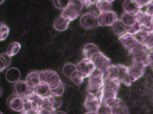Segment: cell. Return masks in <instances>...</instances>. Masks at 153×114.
Instances as JSON below:
<instances>
[{
    "instance_id": "6da1fadb",
    "label": "cell",
    "mask_w": 153,
    "mask_h": 114,
    "mask_svg": "<svg viewBox=\"0 0 153 114\" xmlns=\"http://www.w3.org/2000/svg\"><path fill=\"white\" fill-rule=\"evenodd\" d=\"M98 15L94 12H88L83 14L79 20L80 25L85 29L94 28L99 26L97 22Z\"/></svg>"
},
{
    "instance_id": "7a4b0ae2",
    "label": "cell",
    "mask_w": 153,
    "mask_h": 114,
    "mask_svg": "<svg viewBox=\"0 0 153 114\" xmlns=\"http://www.w3.org/2000/svg\"><path fill=\"white\" fill-rule=\"evenodd\" d=\"M7 104L13 110L20 112L25 109V100L23 97L14 93L8 97Z\"/></svg>"
},
{
    "instance_id": "3957f363",
    "label": "cell",
    "mask_w": 153,
    "mask_h": 114,
    "mask_svg": "<svg viewBox=\"0 0 153 114\" xmlns=\"http://www.w3.org/2000/svg\"><path fill=\"white\" fill-rule=\"evenodd\" d=\"M102 97L88 94L86 96L84 105L88 111L97 113L102 104Z\"/></svg>"
},
{
    "instance_id": "277c9868",
    "label": "cell",
    "mask_w": 153,
    "mask_h": 114,
    "mask_svg": "<svg viewBox=\"0 0 153 114\" xmlns=\"http://www.w3.org/2000/svg\"><path fill=\"white\" fill-rule=\"evenodd\" d=\"M118 40L128 51L134 48L143 45L142 43L139 42L134 36L127 32L120 36Z\"/></svg>"
},
{
    "instance_id": "5b68a950",
    "label": "cell",
    "mask_w": 153,
    "mask_h": 114,
    "mask_svg": "<svg viewBox=\"0 0 153 114\" xmlns=\"http://www.w3.org/2000/svg\"><path fill=\"white\" fill-rule=\"evenodd\" d=\"M118 20L117 14L113 11H109L99 14L97 22L99 26H112Z\"/></svg>"
},
{
    "instance_id": "8992f818",
    "label": "cell",
    "mask_w": 153,
    "mask_h": 114,
    "mask_svg": "<svg viewBox=\"0 0 153 114\" xmlns=\"http://www.w3.org/2000/svg\"><path fill=\"white\" fill-rule=\"evenodd\" d=\"M91 60L94 63L96 68L103 72L110 65H111L110 59H109L101 52L95 54L92 57Z\"/></svg>"
},
{
    "instance_id": "52a82bcc",
    "label": "cell",
    "mask_w": 153,
    "mask_h": 114,
    "mask_svg": "<svg viewBox=\"0 0 153 114\" xmlns=\"http://www.w3.org/2000/svg\"><path fill=\"white\" fill-rule=\"evenodd\" d=\"M14 88L15 93L23 98L27 97L29 95L35 91V88L30 87L26 81L23 80H19L17 82L15 83Z\"/></svg>"
},
{
    "instance_id": "ba28073f",
    "label": "cell",
    "mask_w": 153,
    "mask_h": 114,
    "mask_svg": "<svg viewBox=\"0 0 153 114\" xmlns=\"http://www.w3.org/2000/svg\"><path fill=\"white\" fill-rule=\"evenodd\" d=\"M76 66L77 69L83 75L84 78L88 77L96 69L92 61L87 58H83Z\"/></svg>"
},
{
    "instance_id": "9c48e42d",
    "label": "cell",
    "mask_w": 153,
    "mask_h": 114,
    "mask_svg": "<svg viewBox=\"0 0 153 114\" xmlns=\"http://www.w3.org/2000/svg\"><path fill=\"white\" fill-rule=\"evenodd\" d=\"M104 80V72L97 68L88 77V83L92 86L102 88Z\"/></svg>"
},
{
    "instance_id": "30bf717a",
    "label": "cell",
    "mask_w": 153,
    "mask_h": 114,
    "mask_svg": "<svg viewBox=\"0 0 153 114\" xmlns=\"http://www.w3.org/2000/svg\"><path fill=\"white\" fill-rule=\"evenodd\" d=\"M117 65L119 69L118 76V79L119 80V81L124 83L127 86H130L132 81H131L130 77L128 67L121 64H117Z\"/></svg>"
},
{
    "instance_id": "8fae6325",
    "label": "cell",
    "mask_w": 153,
    "mask_h": 114,
    "mask_svg": "<svg viewBox=\"0 0 153 114\" xmlns=\"http://www.w3.org/2000/svg\"><path fill=\"white\" fill-rule=\"evenodd\" d=\"M100 50L98 46L93 43H88L85 45L82 49V55L84 58L91 59L92 57Z\"/></svg>"
},
{
    "instance_id": "7c38bea8",
    "label": "cell",
    "mask_w": 153,
    "mask_h": 114,
    "mask_svg": "<svg viewBox=\"0 0 153 114\" xmlns=\"http://www.w3.org/2000/svg\"><path fill=\"white\" fill-rule=\"evenodd\" d=\"M70 22L71 21L69 20L60 15L54 20L53 27L55 30L62 31L68 28Z\"/></svg>"
},
{
    "instance_id": "4fadbf2b",
    "label": "cell",
    "mask_w": 153,
    "mask_h": 114,
    "mask_svg": "<svg viewBox=\"0 0 153 114\" xmlns=\"http://www.w3.org/2000/svg\"><path fill=\"white\" fill-rule=\"evenodd\" d=\"M21 76L20 70L17 68L13 67L8 69L5 73V78L10 83L17 82Z\"/></svg>"
},
{
    "instance_id": "5bb4252c",
    "label": "cell",
    "mask_w": 153,
    "mask_h": 114,
    "mask_svg": "<svg viewBox=\"0 0 153 114\" xmlns=\"http://www.w3.org/2000/svg\"><path fill=\"white\" fill-rule=\"evenodd\" d=\"M84 4L81 0H70L67 8L74 14L78 17L82 11Z\"/></svg>"
},
{
    "instance_id": "9a60e30c",
    "label": "cell",
    "mask_w": 153,
    "mask_h": 114,
    "mask_svg": "<svg viewBox=\"0 0 153 114\" xmlns=\"http://www.w3.org/2000/svg\"><path fill=\"white\" fill-rule=\"evenodd\" d=\"M25 81L30 87L35 88V87L41 82L39 76V71H32L29 73L26 77Z\"/></svg>"
},
{
    "instance_id": "2e32d148",
    "label": "cell",
    "mask_w": 153,
    "mask_h": 114,
    "mask_svg": "<svg viewBox=\"0 0 153 114\" xmlns=\"http://www.w3.org/2000/svg\"><path fill=\"white\" fill-rule=\"evenodd\" d=\"M120 85V81L118 78H104L102 88L114 89L118 92Z\"/></svg>"
},
{
    "instance_id": "e0dca14e",
    "label": "cell",
    "mask_w": 153,
    "mask_h": 114,
    "mask_svg": "<svg viewBox=\"0 0 153 114\" xmlns=\"http://www.w3.org/2000/svg\"><path fill=\"white\" fill-rule=\"evenodd\" d=\"M123 8L125 12L136 16L138 12V8L132 2L131 0H125L123 4Z\"/></svg>"
},
{
    "instance_id": "ac0fdd59",
    "label": "cell",
    "mask_w": 153,
    "mask_h": 114,
    "mask_svg": "<svg viewBox=\"0 0 153 114\" xmlns=\"http://www.w3.org/2000/svg\"><path fill=\"white\" fill-rule=\"evenodd\" d=\"M112 30L114 33L117 36H121L127 33L126 26L124 25L120 18H118V20L112 26Z\"/></svg>"
},
{
    "instance_id": "d6986e66",
    "label": "cell",
    "mask_w": 153,
    "mask_h": 114,
    "mask_svg": "<svg viewBox=\"0 0 153 114\" xmlns=\"http://www.w3.org/2000/svg\"><path fill=\"white\" fill-rule=\"evenodd\" d=\"M117 93L114 89L102 88V103H105L110 100L116 99Z\"/></svg>"
},
{
    "instance_id": "ffe728a7",
    "label": "cell",
    "mask_w": 153,
    "mask_h": 114,
    "mask_svg": "<svg viewBox=\"0 0 153 114\" xmlns=\"http://www.w3.org/2000/svg\"><path fill=\"white\" fill-rule=\"evenodd\" d=\"M35 92L42 97L47 96L50 94V88L47 83L41 81L35 87Z\"/></svg>"
},
{
    "instance_id": "44dd1931",
    "label": "cell",
    "mask_w": 153,
    "mask_h": 114,
    "mask_svg": "<svg viewBox=\"0 0 153 114\" xmlns=\"http://www.w3.org/2000/svg\"><path fill=\"white\" fill-rule=\"evenodd\" d=\"M96 6L100 13L112 11V3L108 0H99L96 3Z\"/></svg>"
},
{
    "instance_id": "7402d4cb",
    "label": "cell",
    "mask_w": 153,
    "mask_h": 114,
    "mask_svg": "<svg viewBox=\"0 0 153 114\" xmlns=\"http://www.w3.org/2000/svg\"><path fill=\"white\" fill-rule=\"evenodd\" d=\"M119 69L117 65H110L104 71V78H118Z\"/></svg>"
},
{
    "instance_id": "603a6c76",
    "label": "cell",
    "mask_w": 153,
    "mask_h": 114,
    "mask_svg": "<svg viewBox=\"0 0 153 114\" xmlns=\"http://www.w3.org/2000/svg\"><path fill=\"white\" fill-rule=\"evenodd\" d=\"M120 19L126 27H129L132 26L137 21L136 16L130 15L125 12H124L121 14Z\"/></svg>"
},
{
    "instance_id": "cb8c5ba5",
    "label": "cell",
    "mask_w": 153,
    "mask_h": 114,
    "mask_svg": "<svg viewBox=\"0 0 153 114\" xmlns=\"http://www.w3.org/2000/svg\"><path fill=\"white\" fill-rule=\"evenodd\" d=\"M51 107L55 109L59 108L62 104V98L61 96L54 95L51 93L47 96Z\"/></svg>"
},
{
    "instance_id": "d4e9b609",
    "label": "cell",
    "mask_w": 153,
    "mask_h": 114,
    "mask_svg": "<svg viewBox=\"0 0 153 114\" xmlns=\"http://www.w3.org/2000/svg\"><path fill=\"white\" fill-rule=\"evenodd\" d=\"M21 48V45L17 42H14L11 43L7 47L6 53L10 56H14L16 55Z\"/></svg>"
},
{
    "instance_id": "484cf974",
    "label": "cell",
    "mask_w": 153,
    "mask_h": 114,
    "mask_svg": "<svg viewBox=\"0 0 153 114\" xmlns=\"http://www.w3.org/2000/svg\"><path fill=\"white\" fill-rule=\"evenodd\" d=\"M76 70H77V66L70 62L65 64L62 69L63 74L68 78H71L73 72Z\"/></svg>"
},
{
    "instance_id": "4316f807",
    "label": "cell",
    "mask_w": 153,
    "mask_h": 114,
    "mask_svg": "<svg viewBox=\"0 0 153 114\" xmlns=\"http://www.w3.org/2000/svg\"><path fill=\"white\" fill-rule=\"evenodd\" d=\"M111 114H128V110L127 106L121 102L111 108Z\"/></svg>"
},
{
    "instance_id": "83f0119b",
    "label": "cell",
    "mask_w": 153,
    "mask_h": 114,
    "mask_svg": "<svg viewBox=\"0 0 153 114\" xmlns=\"http://www.w3.org/2000/svg\"><path fill=\"white\" fill-rule=\"evenodd\" d=\"M70 78L72 81V82L74 83L75 84L79 85L83 82L84 77L83 75L77 69L73 72Z\"/></svg>"
},
{
    "instance_id": "f1b7e54d",
    "label": "cell",
    "mask_w": 153,
    "mask_h": 114,
    "mask_svg": "<svg viewBox=\"0 0 153 114\" xmlns=\"http://www.w3.org/2000/svg\"><path fill=\"white\" fill-rule=\"evenodd\" d=\"M70 0H53L54 6L59 9L63 10L66 8L69 5Z\"/></svg>"
},
{
    "instance_id": "f546056e",
    "label": "cell",
    "mask_w": 153,
    "mask_h": 114,
    "mask_svg": "<svg viewBox=\"0 0 153 114\" xmlns=\"http://www.w3.org/2000/svg\"><path fill=\"white\" fill-rule=\"evenodd\" d=\"M9 28L4 23H1V27H0V40L2 41L5 40L9 34Z\"/></svg>"
},
{
    "instance_id": "4dcf8cb0",
    "label": "cell",
    "mask_w": 153,
    "mask_h": 114,
    "mask_svg": "<svg viewBox=\"0 0 153 114\" xmlns=\"http://www.w3.org/2000/svg\"><path fill=\"white\" fill-rule=\"evenodd\" d=\"M64 91H65V86L62 82L56 88L54 89H50V93L58 96H62Z\"/></svg>"
},
{
    "instance_id": "1f68e13d",
    "label": "cell",
    "mask_w": 153,
    "mask_h": 114,
    "mask_svg": "<svg viewBox=\"0 0 153 114\" xmlns=\"http://www.w3.org/2000/svg\"><path fill=\"white\" fill-rule=\"evenodd\" d=\"M25 98H27V99H29L30 100H32V101L36 102L39 105L41 104V102H42V100L43 99V97L40 96L39 94H38L35 91H34L33 93H32V94H30V95H29L27 97H26Z\"/></svg>"
},
{
    "instance_id": "d6a6232c",
    "label": "cell",
    "mask_w": 153,
    "mask_h": 114,
    "mask_svg": "<svg viewBox=\"0 0 153 114\" xmlns=\"http://www.w3.org/2000/svg\"><path fill=\"white\" fill-rule=\"evenodd\" d=\"M56 112V109L53 107L40 108L39 110V114H55Z\"/></svg>"
},
{
    "instance_id": "836d02e7",
    "label": "cell",
    "mask_w": 153,
    "mask_h": 114,
    "mask_svg": "<svg viewBox=\"0 0 153 114\" xmlns=\"http://www.w3.org/2000/svg\"><path fill=\"white\" fill-rule=\"evenodd\" d=\"M0 59H1V66H0V71L2 72L4 69L7 68V62L5 59L1 55H0Z\"/></svg>"
},
{
    "instance_id": "e575fe53",
    "label": "cell",
    "mask_w": 153,
    "mask_h": 114,
    "mask_svg": "<svg viewBox=\"0 0 153 114\" xmlns=\"http://www.w3.org/2000/svg\"><path fill=\"white\" fill-rule=\"evenodd\" d=\"M84 4V6L86 8L89 7L91 5L96 4L99 0H81Z\"/></svg>"
},
{
    "instance_id": "d590c367",
    "label": "cell",
    "mask_w": 153,
    "mask_h": 114,
    "mask_svg": "<svg viewBox=\"0 0 153 114\" xmlns=\"http://www.w3.org/2000/svg\"><path fill=\"white\" fill-rule=\"evenodd\" d=\"M21 114H39V111H34L32 110L27 109H24L22 112H20Z\"/></svg>"
},
{
    "instance_id": "8d00e7d4",
    "label": "cell",
    "mask_w": 153,
    "mask_h": 114,
    "mask_svg": "<svg viewBox=\"0 0 153 114\" xmlns=\"http://www.w3.org/2000/svg\"><path fill=\"white\" fill-rule=\"evenodd\" d=\"M1 55L5 59V60L7 61V66H8L11 63V58H10L11 56H9L7 53H2V54H1Z\"/></svg>"
},
{
    "instance_id": "74e56055",
    "label": "cell",
    "mask_w": 153,
    "mask_h": 114,
    "mask_svg": "<svg viewBox=\"0 0 153 114\" xmlns=\"http://www.w3.org/2000/svg\"><path fill=\"white\" fill-rule=\"evenodd\" d=\"M55 114H66V113L63 111H57L55 113Z\"/></svg>"
},
{
    "instance_id": "f35d334b",
    "label": "cell",
    "mask_w": 153,
    "mask_h": 114,
    "mask_svg": "<svg viewBox=\"0 0 153 114\" xmlns=\"http://www.w3.org/2000/svg\"><path fill=\"white\" fill-rule=\"evenodd\" d=\"M84 114H97V113H95V112H90V111H88Z\"/></svg>"
},
{
    "instance_id": "ab89813d",
    "label": "cell",
    "mask_w": 153,
    "mask_h": 114,
    "mask_svg": "<svg viewBox=\"0 0 153 114\" xmlns=\"http://www.w3.org/2000/svg\"><path fill=\"white\" fill-rule=\"evenodd\" d=\"M4 1H5V0H0V4H2L4 2Z\"/></svg>"
},
{
    "instance_id": "60d3db41",
    "label": "cell",
    "mask_w": 153,
    "mask_h": 114,
    "mask_svg": "<svg viewBox=\"0 0 153 114\" xmlns=\"http://www.w3.org/2000/svg\"><path fill=\"white\" fill-rule=\"evenodd\" d=\"M108 1H109V2H112V1H115V0H108Z\"/></svg>"
},
{
    "instance_id": "b9f144b4",
    "label": "cell",
    "mask_w": 153,
    "mask_h": 114,
    "mask_svg": "<svg viewBox=\"0 0 153 114\" xmlns=\"http://www.w3.org/2000/svg\"><path fill=\"white\" fill-rule=\"evenodd\" d=\"M0 114H3V113H2V112H1V113H0Z\"/></svg>"
}]
</instances>
